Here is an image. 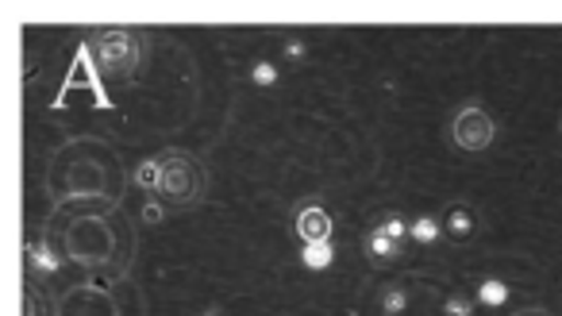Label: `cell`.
<instances>
[{"label": "cell", "mask_w": 562, "mask_h": 316, "mask_svg": "<svg viewBox=\"0 0 562 316\" xmlns=\"http://www.w3.org/2000/svg\"><path fill=\"white\" fill-rule=\"evenodd\" d=\"M162 190L170 205H193L201 198V167L189 155H162Z\"/></svg>", "instance_id": "cell-1"}, {"label": "cell", "mask_w": 562, "mask_h": 316, "mask_svg": "<svg viewBox=\"0 0 562 316\" xmlns=\"http://www.w3.org/2000/svg\"><path fill=\"white\" fill-rule=\"evenodd\" d=\"M97 58L109 74H132L135 70V58H139V47L127 32H104L101 40L93 43Z\"/></svg>", "instance_id": "cell-2"}, {"label": "cell", "mask_w": 562, "mask_h": 316, "mask_svg": "<svg viewBox=\"0 0 562 316\" xmlns=\"http://www.w3.org/2000/svg\"><path fill=\"white\" fill-rule=\"evenodd\" d=\"M451 132L462 150H485L493 143V132H497V127H493V120L485 116L482 109H462L459 116H454Z\"/></svg>", "instance_id": "cell-3"}, {"label": "cell", "mask_w": 562, "mask_h": 316, "mask_svg": "<svg viewBox=\"0 0 562 316\" xmlns=\"http://www.w3.org/2000/svg\"><path fill=\"white\" fill-rule=\"evenodd\" d=\"M293 228H297L301 244H328L331 239V216L324 213V208L308 205L297 213V224H293Z\"/></svg>", "instance_id": "cell-4"}, {"label": "cell", "mask_w": 562, "mask_h": 316, "mask_svg": "<svg viewBox=\"0 0 562 316\" xmlns=\"http://www.w3.org/2000/svg\"><path fill=\"white\" fill-rule=\"evenodd\" d=\"M443 232L454 239H470L474 236V213H470V208H451L443 221Z\"/></svg>", "instance_id": "cell-5"}, {"label": "cell", "mask_w": 562, "mask_h": 316, "mask_svg": "<svg viewBox=\"0 0 562 316\" xmlns=\"http://www.w3.org/2000/svg\"><path fill=\"white\" fill-rule=\"evenodd\" d=\"M397 239H390V236H385V232H370V239H367V251H370V259H374V262H390L393 259V255H397Z\"/></svg>", "instance_id": "cell-6"}, {"label": "cell", "mask_w": 562, "mask_h": 316, "mask_svg": "<svg viewBox=\"0 0 562 316\" xmlns=\"http://www.w3.org/2000/svg\"><path fill=\"white\" fill-rule=\"evenodd\" d=\"M162 158H147V162H139V170H135V182L143 185V190H162Z\"/></svg>", "instance_id": "cell-7"}, {"label": "cell", "mask_w": 562, "mask_h": 316, "mask_svg": "<svg viewBox=\"0 0 562 316\" xmlns=\"http://www.w3.org/2000/svg\"><path fill=\"white\" fill-rule=\"evenodd\" d=\"M331 259H336L331 244H305V251H301V262H305L308 270H328Z\"/></svg>", "instance_id": "cell-8"}, {"label": "cell", "mask_w": 562, "mask_h": 316, "mask_svg": "<svg viewBox=\"0 0 562 316\" xmlns=\"http://www.w3.org/2000/svg\"><path fill=\"white\" fill-rule=\"evenodd\" d=\"M477 301H482V305H505L508 301V285L501 282V278H485L482 285H477Z\"/></svg>", "instance_id": "cell-9"}, {"label": "cell", "mask_w": 562, "mask_h": 316, "mask_svg": "<svg viewBox=\"0 0 562 316\" xmlns=\"http://www.w3.org/2000/svg\"><path fill=\"white\" fill-rule=\"evenodd\" d=\"M408 236H413L416 244H436V239L443 236V224L431 221V216H420V221H413V228H408Z\"/></svg>", "instance_id": "cell-10"}, {"label": "cell", "mask_w": 562, "mask_h": 316, "mask_svg": "<svg viewBox=\"0 0 562 316\" xmlns=\"http://www.w3.org/2000/svg\"><path fill=\"white\" fill-rule=\"evenodd\" d=\"M27 262H32V267H40L43 274H55V270L63 267V259H58V255H50V251H47V247H43V244L27 247Z\"/></svg>", "instance_id": "cell-11"}, {"label": "cell", "mask_w": 562, "mask_h": 316, "mask_svg": "<svg viewBox=\"0 0 562 316\" xmlns=\"http://www.w3.org/2000/svg\"><path fill=\"white\" fill-rule=\"evenodd\" d=\"M408 228H413V221H401V216H385V221L378 224V232H385V236L397 239V244L408 236Z\"/></svg>", "instance_id": "cell-12"}, {"label": "cell", "mask_w": 562, "mask_h": 316, "mask_svg": "<svg viewBox=\"0 0 562 316\" xmlns=\"http://www.w3.org/2000/svg\"><path fill=\"white\" fill-rule=\"evenodd\" d=\"M405 305H408V297H405V293H401V290H390V293H385V297H382V308H385V313H405Z\"/></svg>", "instance_id": "cell-13"}, {"label": "cell", "mask_w": 562, "mask_h": 316, "mask_svg": "<svg viewBox=\"0 0 562 316\" xmlns=\"http://www.w3.org/2000/svg\"><path fill=\"white\" fill-rule=\"evenodd\" d=\"M255 81H258V86H273V81H278V66H273V63H258L255 66Z\"/></svg>", "instance_id": "cell-14"}, {"label": "cell", "mask_w": 562, "mask_h": 316, "mask_svg": "<svg viewBox=\"0 0 562 316\" xmlns=\"http://www.w3.org/2000/svg\"><path fill=\"white\" fill-rule=\"evenodd\" d=\"M143 224H162V205H158V201L143 205Z\"/></svg>", "instance_id": "cell-15"}, {"label": "cell", "mask_w": 562, "mask_h": 316, "mask_svg": "<svg viewBox=\"0 0 562 316\" xmlns=\"http://www.w3.org/2000/svg\"><path fill=\"white\" fill-rule=\"evenodd\" d=\"M447 316H470V301L451 297V301H447Z\"/></svg>", "instance_id": "cell-16"}, {"label": "cell", "mask_w": 562, "mask_h": 316, "mask_svg": "<svg viewBox=\"0 0 562 316\" xmlns=\"http://www.w3.org/2000/svg\"><path fill=\"white\" fill-rule=\"evenodd\" d=\"M204 316H220V313H216V308H209V313H204Z\"/></svg>", "instance_id": "cell-17"}]
</instances>
